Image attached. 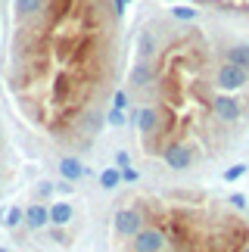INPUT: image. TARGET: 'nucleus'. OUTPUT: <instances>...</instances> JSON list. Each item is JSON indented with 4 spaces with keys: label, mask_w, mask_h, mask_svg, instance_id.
<instances>
[{
    "label": "nucleus",
    "mask_w": 249,
    "mask_h": 252,
    "mask_svg": "<svg viewBox=\"0 0 249 252\" xmlns=\"http://www.w3.org/2000/svg\"><path fill=\"white\" fill-rule=\"evenodd\" d=\"M143 221H147L143 209H140V206H128V209H119V212H116L112 227H116V234H119L122 240H131V237L143 227Z\"/></svg>",
    "instance_id": "7ed1b4c3"
},
{
    "label": "nucleus",
    "mask_w": 249,
    "mask_h": 252,
    "mask_svg": "<svg viewBox=\"0 0 249 252\" xmlns=\"http://www.w3.org/2000/svg\"><path fill=\"white\" fill-rule=\"evenodd\" d=\"M22 218H25L22 209H9L6 212V227H19V224H22Z\"/></svg>",
    "instance_id": "6e6552de"
},
{
    "label": "nucleus",
    "mask_w": 249,
    "mask_h": 252,
    "mask_svg": "<svg viewBox=\"0 0 249 252\" xmlns=\"http://www.w3.org/2000/svg\"><path fill=\"white\" fill-rule=\"evenodd\" d=\"M237 252H249V240H246V243H243L240 249H237Z\"/></svg>",
    "instance_id": "f8f14e48"
},
{
    "label": "nucleus",
    "mask_w": 249,
    "mask_h": 252,
    "mask_svg": "<svg viewBox=\"0 0 249 252\" xmlns=\"http://www.w3.org/2000/svg\"><path fill=\"white\" fill-rule=\"evenodd\" d=\"M137 178H140V174L134 171L131 165H124V168H122V181H131V184H134V181H137Z\"/></svg>",
    "instance_id": "9d476101"
},
{
    "label": "nucleus",
    "mask_w": 249,
    "mask_h": 252,
    "mask_svg": "<svg viewBox=\"0 0 249 252\" xmlns=\"http://www.w3.org/2000/svg\"><path fill=\"white\" fill-rule=\"evenodd\" d=\"M231 206H234V209H246V199H243V193H231Z\"/></svg>",
    "instance_id": "9b49d317"
},
{
    "label": "nucleus",
    "mask_w": 249,
    "mask_h": 252,
    "mask_svg": "<svg viewBox=\"0 0 249 252\" xmlns=\"http://www.w3.org/2000/svg\"><path fill=\"white\" fill-rule=\"evenodd\" d=\"M60 171H62V178H65V181H78L81 174H84L81 162L75 159V156H65V159H60Z\"/></svg>",
    "instance_id": "423d86ee"
},
{
    "label": "nucleus",
    "mask_w": 249,
    "mask_h": 252,
    "mask_svg": "<svg viewBox=\"0 0 249 252\" xmlns=\"http://www.w3.org/2000/svg\"><path fill=\"white\" fill-rule=\"evenodd\" d=\"M122 34V0H9V84L53 137L103 131Z\"/></svg>",
    "instance_id": "f257e3e1"
},
{
    "label": "nucleus",
    "mask_w": 249,
    "mask_h": 252,
    "mask_svg": "<svg viewBox=\"0 0 249 252\" xmlns=\"http://www.w3.org/2000/svg\"><path fill=\"white\" fill-rule=\"evenodd\" d=\"M72 215H75V209L69 206V202H56V206L50 209V224L62 227V224H69V221H72Z\"/></svg>",
    "instance_id": "39448f33"
},
{
    "label": "nucleus",
    "mask_w": 249,
    "mask_h": 252,
    "mask_svg": "<svg viewBox=\"0 0 249 252\" xmlns=\"http://www.w3.org/2000/svg\"><path fill=\"white\" fill-rule=\"evenodd\" d=\"M243 171H246V165H231V168L224 171V181H234V178H240Z\"/></svg>",
    "instance_id": "1a4fd4ad"
},
{
    "label": "nucleus",
    "mask_w": 249,
    "mask_h": 252,
    "mask_svg": "<svg viewBox=\"0 0 249 252\" xmlns=\"http://www.w3.org/2000/svg\"><path fill=\"white\" fill-rule=\"evenodd\" d=\"M0 252H6V249H0Z\"/></svg>",
    "instance_id": "ddd939ff"
},
{
    "label": "nucleus",
    "mask_w": 249,
    "mask_h": 252,
    "mask_svg": "<svg viewBox=\"0 0 249 252\" xmlns=\"http://www.w3.org/2000/svg\"><path fill=\"white\" fill-rule=\"evenodd\" d=\"M128 243H131V252H168L171 249L168 230L162 224H150V218L143 221V227L128 240Z\"/></svg>",
    "instance_id": "f03ea898"
},
{
    "label": "nucleus",
    "mask_w": 249,
    "mask_h": 252,
    "mask_svg": "<svg viewBox=\"0 0 249 252\" xmlns=\"http://www.w3.org/2000/svg\"><path fill=\"white\" fill-rule=\"evenodd\" d=\"M119 181H122V171H116V168H109V171H103V174H100V184H103L106 190L119 187Z\"/></svg>",
    "instance_id": "0eeeda50"
},
{
    "label": "nucleus",
    "mask_w": 249,
    "mask_h": 252,
    "mask_svg": "<svg viewBox=\"0 0 249 252\" xmlns=\"http://www.w3.org/2000/svg\"><path fill=\"white\" fill-rule=\"evenodd\" d=\"M25 224L31 227V230H41L50 224V209H44V206H31L25 212Z\"/></svg>",
    "instance_id": "20e7f679"
}]
</instances>
